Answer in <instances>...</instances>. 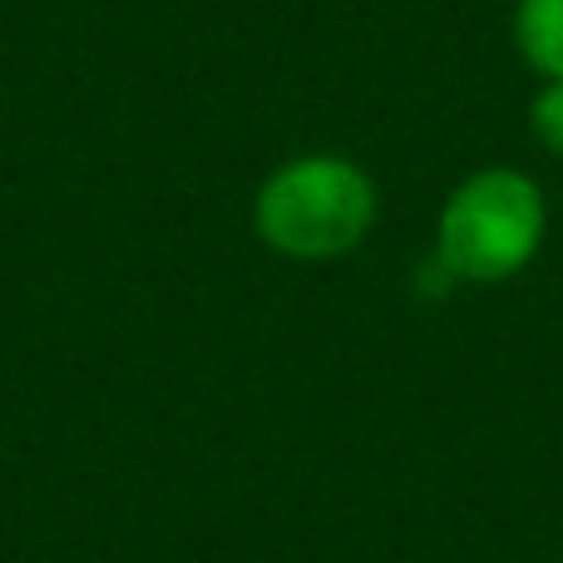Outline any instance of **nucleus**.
<instances>
[{
  "label": "nucleus",
  "instance_id": "nucleus-1",
  "mask_svg": "<svg viewBox=\"0 0 563 563\" xmlns=\"http://www.w3.org/2000/svg\"><path fill=\"white\" fill-rule=\"evenodd\" d=\"M253 218L273 253L327 263L366 243L376 223V184L341 154H307L267 174Z\"/></svg>",
  "mask_w": 563,
  "mask_h": 563
},
{
  "label": "nucleus",
  "instance_id": "nucleus-2",
  "mask_svg": "<svg viewBox=\"0 0 563 563\" xmlns=\"http://www.w3.org/2000/svg\"><path fill=\"white\" fill-rule=\"evenodd\" d=\"M549 228L544 194L519 168H479L440 213V257L460 282H505L539 253Z\"/></svg>",
  "mask_w": 563,
  "mask_h": 563
},
{
  "label": "nucleus",
  "instance_id": "nucleus-3",
  "mask_svg": "<svg viewBox=\"0 0 563 563\" xmlns=\"http://www.w3.org/2000/svg\"><path fill=\"white\" fill-rule=\"evenodd\" d=\"M519 55L544 79H563V0H519L515 5Z\"/></svg>",
  "mask_w": 563,
  "mask_h": 563
},
{
  "label": "nucleus",
  "instance_id": "nucleus-4",
  "mask_svg": "<svg viewBox=\"0 0 563 563\" xmlns=\"http://www.w3.org/2000/svg\"><path fill=\"white\" fill-rule=\"evenodd\" d=\"M529 124H534L539 144L563 158V79H549V85L534 95V104H529Z\"/></svg>",
  "mask_w": 563,
  "mask_h": 563
}]
</instances>
